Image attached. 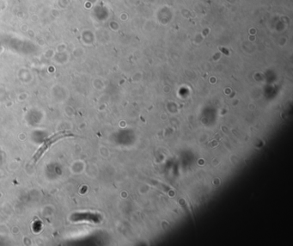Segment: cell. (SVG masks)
I'll return each instance as SVG.
<instances>
[{
  "mask_svg": "<svg viewBox=\"0 0 293 246\" xmlns=\"http://www.w3.org/2000/svg\"><path fill=\"white\" fill-rule=\"evenodd\" d=\"M70 136H73V134L71 133H70V132H65V131H63V132H58V133H54V134H52V135H51L49 138H47V139H46L45 140H44V142H43V144L40 146V148L38 149V151L35 152V154H34V162H37L39 159H40V158L45 153V152L53 144V143H55L56 141H58V140H61V139H63V138H66V137H70Z\"/></svg>",
  "mask_w": 293,
  "mask_h": 246,
  "instance_id": "obj_1",
  "label": "cell"
}]
</instances>
